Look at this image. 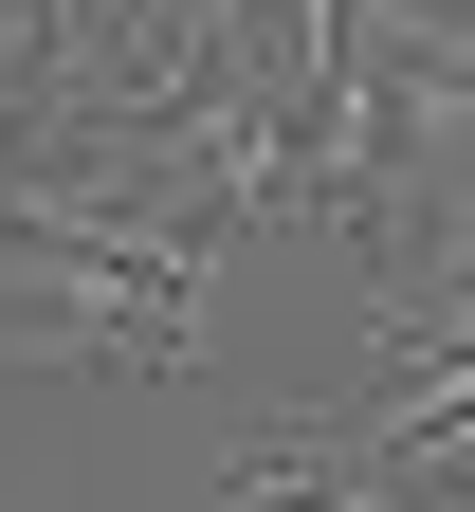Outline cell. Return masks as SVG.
Listing matches in <instances>:
<instances>
[{
  "instance_id": "6da1fadb",
  "label": "cell",
  "mask_w": 475,
  "mask_h": 512,
  "mask_svg": "<svg viewBox=\"0 0 475 512\" xmlns=\"http://www.w3.org/2000/svg\"><path fill=\"white\" fill-rule=\"evenodd\" d=\"M0 348L37 366H183L201 348V220L183 202H0Z\"/></svg>"
},
{
  "instance_id": "7a4b0ae2",
  "label": "cell",
  "mask_w": 475,
  "mask_h": 512,
  "mask_svg": "<svg viewBox=\"0 0 475 512\" xmlns=\"http://www.w3.org/2000/svg\"><path fill=\"white\" fill-rule=\"evenodd\" d=\"M37 110H55V37H37V0H0V165H19Z\"/></svg>"
}]
</instances>
